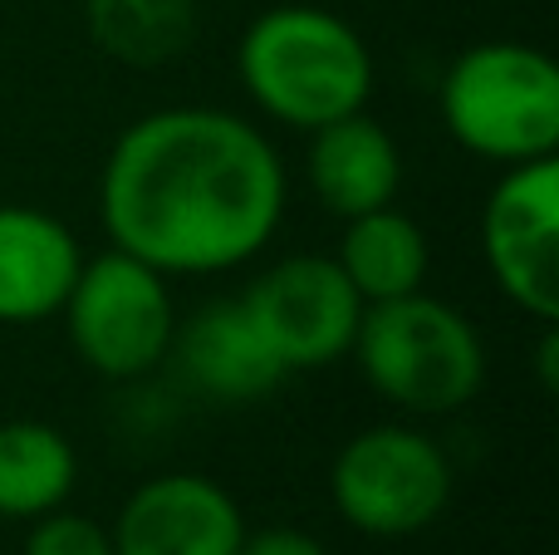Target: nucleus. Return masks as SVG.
Returning a JSON list of instances; mask_svg holds the SVG:
<instances>
[{"label": "nucleus", "mask_w": 559, "mask_h": 555, "mask_svg": "<svg viewBox=\"0 0 559 555\" xmlns=\"http://www.w3.org/2000/svg\"><path fill=\"white\" fill-rule=\"evenodd\" d=\"M114 251L163 275H222L271 246L285 216V163L231 108L177 104L118 133L98 177Z\"/></svg>", "instance_id": "obj_1"}, {"label": "nucleus", "mask_w": 559, "mask_h": 555, "mask_svg": "<svg viewBox=\"0 0 559 555\" xmlns=\"http://www.w3.org/2000/svg\"><path fill=\"white\" fill-rule=\"evenodd\" d=\"M236 69L255 108L299 133L358 114L373 94V55L364 35L319 5H275L251 20Z\"/></svg>", "instance_id": "obj_2"}, {"label": "nucleus", "mask_w": 559, "mask_h": 555, "mask_svg": "<svg viewBox=\"0 0 559 555\" xmlns=\"http://www.w3.org/2000/svg\"><path fill=\"white\" fill-rule=\"evenodd\" d=\"M348 354L368 389L403 413H456L486 383L481 334L456 305L423 291L364 305Z\"/></svg>", "instance_id": "obj_3"}, {"label": "nucleus", "mask_w": 559, "mask_h": 555, "mask_svg": "<svg viewBox=\"0 0 559 555\" xmlns=\"http://www.w3.org/2000/svg\"><path fill=\"white\" fill-rule=\"evenodd\" d=\"M442 123L486 163H535L559 147V69L545 49L486 39L452 59L442 79Z\"/></svg>", "instance_id": "obj_4"}, {"label": "nucleus", "mask_w": 559, "mask_h": 555, "mask_svg": "<svg viewBox=\"0 0 559 555\" xmlns=\"http://www.w3.org/2000/svg\"><path fill=\"white\" fill-rule=\"evenodd\" d=\"M64 324L74 354L104 379H143L173 350L177 310L167 275L123 251L79 265L64 295Z\"/></svg>", "instance_id": "obj_5"}, {"label": "nucleus", "mask_w": 559, "mask_h": 555, "mask_svg": "<svg viewBox=\"0 0 559 555\" xmlns=\"http://www.w3.org/2000/svg\"><path fill=\"white\" fill-rule=\"evenodd\" d=\"M329 497L364 536H413L452 501V462L427 433L378 423L338 448Z\"/></svg>", "instance_id": "obj_6"}, {"label": "nucleus", "mask_w": 559, "mask_h": 555, "mask_svg": "<svg viewBox=\"0 0 559 555\" xmlns=\"http://www.w3.org/2000/svg\"><path fill=\"white\" fill-rule=\"evenodd\" d=\"M241 305L285 374L338 364L364 320V300L329 256H285L246 285Z\"/></svg>", "instance_id": "obj_7"}, {"label": "nucleus", "mask_w": 559, "mask_h": 555, "mask_svg": "<svg viewBox=\"0 0 559 555\" xmlns=\"http://www.w3.org/2000/svg\"><path fill=\"white\" fill-rule=\"evenodd\" d=\"M481 251L491 281L525 315L555 324L559 320V163L506 167L491 202L481 212Z\"/></svg>", "instance_id": "obj_8"}, {"label": "nucleus", "mask_w": 559, "mask_h": 555, "mask_svg": "<svg viewBox=\"0 0 559 555\" xmlns=\"http://www.w3.org/2000/svg\"><path fill=\"white\" fill-rule=\"evenodd\" d=\"M108 536L114 555H236L246 541V517L222 482L167 472L123 501Z\"/></svg>", "instance_id": "obj_9"}, {"label": "nucleus", "mask_w": 559, "mask_h": 555, "mask_svg": "<svg viewBox=\"0 0 559 555\" xmlns=\"http://www.w3.org/2000/svg\"><path fill=\"white\" fill-rule=\"evenodd\" d=\"M202 399L216 403H255L275 393L285 369L265 350L261 330L251 324L241 300H206L173 330L167 350Z\"/></svg>", "instance_id": "obj_10"}, {"label": "nucleus", "mask_w": 559, "mask_h": 555, "mask_svg": "<svg viewBox=\"0 0 559 555\" xmlns=\"http://www.w3.org/2000/svg\"><path fill=\"white\" fill-rule=\"evenodd\" d=\"M84 251L59 216L0 202V324H39L64 310Z\"/></svg>", "instance_id": "obj_11"}, {"label": "nucleus", "mask_w": 559, "mask_h": 555, "mask_svg": "<svg viewBox=\"0 0 559 555\" xmlns=\"http://www.w3.org/2000/svg\"><path fill=\"white\" fill-rule=\"evenodd\" d=\"M305 173L319 202L348 222V216L393 206L397 187H403V153H397L393 133L358 108V114H344L309 133Z\"/></svg>", "instance_id": "obj_12"}, {"label": "nucleus", "mask_w": 559, "mask_h": 555, "mask_svg": "<svg viewBox=\"0 0 559 555\" xmlns=\"http://www.w3.org/2000/svg\"><path fill=\"white\" fill-rule=\"evenodd\" d=\"M334 261L358 291V300L378 305L423 291L432 256H427V236L413 216H403L397 206H378V212L348 216Z\"/></svg>", "instance_id": "obj_13"}, {"label": "nucleus", "mask_w": 559, "mask_h": 555, "mask_svg": "<svg viewBox=\"0 0 559 555\" xmlns=\"http://www.w3.org/2000/svg\"><path fill=\"white\" fill-rule=\"evenodd\" d=\"M74 442L55 423H0V517L5 521H35L45 511H59L74 492Z\"/></svg>", "instance_id": "obj_14"}, {"label": "nucleus", "mask_w": 559, "mask_h": 555, "mask_svg": "<svg viewBox=\"0 0 559 555\" xmlns=\"http://www.w3.org/2000/svg\"><path fill=\"white\" fill-rule=\"evenodd\" d=\"M84 25L108 59L153 69L187 55L202 25V10L197 0H88Z\"/></svg>", "instance_id": "obj_15"}, {"label": "nucleus", "mask_w": 559, "mask_h": 555, "mask_svg": "<svg viewBox=\"0 0 559 555\" xmlns=\"http://www.w3.org/2000/svg\"><path fill=\"white\" fill-rule=\"evenodd\" d=\"M25 555H114V536L74 511H45L35 517Z\"/></svg>", "instance_id": "obj_16"}, {"label": "nucleus", "mask_w": 559, "mask_h": 555, "mask_svg": "<svg viewBox=\"0 0 559 555\" xmlns=\"http://www.w3.org/2000/svg\"><path fill=\"white\" fill-rule=\"evenodd\" d=\"M236 555H329L319 546L309 531H295V527H265L255 531V536L241 541V551Z\"/></svg>", "instance_id": "obj_17"}, {"label": "nucleus", "mask_w": 559, "mask_h": 555, "mask_svg": "<svg viewBox=\"0 0 559 555\" xmlns=\"http://www.w3.org/2000/svg\"><path fill=\"white\" fill-rule=\"evenodd\" d=\"M555 354H559V340H555V330L545 334V344H540V369H545V389H555L559 383V374H555Z\"/></svg>", "instance_id": "obj_18"}]
</instances>
